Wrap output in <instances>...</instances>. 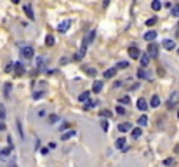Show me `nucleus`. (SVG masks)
Instances as JSON below:
<instances>
[{"mask_svg": "<svg viewBox=\"0 0 179 167\" xmlns=\"http://www.w3.org/2000/svg\"><path fill=\"white\" fill-rule=\"evenodd\" d=\"M146 54L150 56V59H155V58H158V54H160V47H158L155 42H150V44H148V49H146Z\"/></svg>", "mask_w": 179, "mask_h": 167, "instance_id": "f257e3e1", "label": "nucleus"}, {"mask_svg": "<svg viewBox=\"0 0 179 167\" xmlns=\"http://www.w3.org/2000/svg\"><path fill=\"white\" fill-rule=\"evenodd\" d=\"M94 38H96V30H91V31L84 37V40H82V51H87V47L92 44Z\"/></svg>", "mask_w": 179, "mask_h": 167, "instance_id": "f03ea898", "label": "nucleus"}, {"mask_svg": "<svg viewBox=\"0 0 179 167\" xmlns=\"http://www.w3.org/2000/svg\"><path fill=\"white\" fill-rule=\"evenodd\" d=\"M21 56H23L24 59H31V58L35 56V49H33L31 45H24V47H21Z\"/></svg>", "mask_w": 179, "mask_h": 167, "instance_id": "7ed1b4c3", "label": "nucleus"}, {"mask_svg": "<svg viewBox=\"0 0 179 167\" xmlns=\"http://www.w3.org/2000/svg\"><path fill=\"white\" fill-rule=\"evenodd\" d=\"M178 103H179V92H172L171 98H169V101H167V108L172 110V108L178 106Z\"/></svg>", "mask_w": 179, "mask_h": 167, "instance_id": "20e7f679", "label": "nucleus"}, {"mask_svg": "<svg viewBox=\"0 0 179 167\" xmlns=\"http://www.w3.org/2000/svg\"><path fill=\"white\" fill-rule=\"evenodd\" d=\"M127 54H129L131 59H139V58H141V51H139L138 47H134V45H131V47L127 49Z\"/></svg>", "mask_w": 179, "mask_h": 167, "instance_id": "39448f33", "label": "nucleus"}, {"mask_svg": "<svg viewBox=\"0 0 179 167\" xmlns=\"http://www.w3.org/2000/svg\"><path fill=\"white\" fill-rule=\"evenodd\" d=\"M23 10H24V14H26V17H28L30 21H35V12H33V7H31L30 3H26V5L23 7Z\"/></svg>", "mask_w": 179, "mask_h": 167, "instance_id": "423d86ee", "label": "nucleus"}, {"mask_svg": "<svg viewBox=\"0 0 179 167\" xmlns=\"http://www.w3.org/2000/svg\"><path fill=\"white\" fill-rule=\"evenodd\" d=\"M70 26H71V19H66V21L59 23V26H57V31H59V33H66V31L70 30Z\"/></svg>", "mask_w": 179, "mask_h": 167, "instance_id": "0eeeda50", "label": "nucleus"}, {"mask_svg": "<svg viewBox=\"0 0 179 167\" xmlns=\"http://www.w3.org/2000/svg\"><path fill=\"white\" fill-rule=\"evenodd\" d=\"M143 38H144V40L150 44V42H153V40L157 38V31H155V30H148V31L143 35Z\"/></svg>", "mask_w": 179, "mask_h": 167, "instance_id": "6e6552de", "label": "nucleus"}, {"mask_svg": "<svg viewBox=\"0 0 179 167\" xmlns=\"http://www.w3.org/2000/svg\"><path fill=\"white\" fill-rule=\"evenodd\" d=\"M162 45H164V49H165V51H174V49H176V42H174L172 38H165Z\"/></svg>", "mask_w": 179, "mask_h": 167, "instance_id": "1a4fd4ad", "label": "nucleus"}, {"mask_svg": "<svg viewBox=\"0 0 179 167\" xmlns=\"http://www.w3.org/2000/svg\"><path fill=\"white\" fill-rule=\"evenodd\" d=\"M136 106H138L141 112H146V110H148V101H146L144 98H139L138 103H136Z\"/></svg>", "mask_w": 179, "mask_h": 167, "instance_id": "9d476101", "label": "nucleus"}, {"mask_svg": "<svg viewBox=\"0 0 179 167\" xmlns=\"http://www.w3.org/2000/svg\"><path fill=\"white\" fill-rule=\"evenodd\" d=\"M14 73H16V77H21V75L24 73V66H23V63H14Z\"/></svg>", "mask_w": 179, "mask_h": 167, "instance_id": "9b49d317", "label": "nucleus"}, {"mask_svg": "<svg viewBox=\"0 0 179 167\" xmlns=\"http://www.w3.org/2000/svg\"><path fill=\"white\" fill-rule=\"evenodd\" d=\"M118 131L124 134V132H129V131H132V124L131 122H124V124H120L118 125Z\"/></svg>", "mask_w": 179, "mask_h": 167, "instance_id": "f8f14e48", "label": "nucleus"}, {"mask_svg": "<svg viewBox=\"0 0 179 167\" xmlns=\"http://www.w3.org/2000/svg\"><path fill=\"white\" fill-rule=\"evenodd\" d=\"M138 78H141V80H148V78H150V73H148L144 68H139V70H138Z\"/></svg>", "mask_w": 179, "mask_h": 167, "instance_id": "ddd939ff", "label": "nucleus"}, {"mask_svg": "<svg viewBox=\"0 0 179 167\" xmlns=\"http://www.w3.org/2000/svg\"><path fill=\"white\" fill-rule=\"evenodd\" d=\"M103 91V82L101 80H94V84H92V92H101Z\"/></svg>", "mask_w": 179, "mask_h": 167, "instance_id": "4468645a", "label": "nucleus"}, {"mask_svg": "<svg viewBox=\"0 0 179 167\" xmlns=\"http://www.w3.org/2000/svg\"><path fill=\"white\" fill-rule=\"evenodd\" d=\"M117 71H118L117 68H110V70H106V71L103 73V77H104V78H113V77L117 75Z\"/></svg>", "mask_w": 179, "mask_h": 167, "instance_id": "2eb2a0df", "label": "nucleus"}, {"mask_svg": "<svg viewBox=\"0 0 179 167\" xmlns=\"http://www.w3.org/2000/svg\"><path fill=\"white\" fill-rule=\"evenodd\" d=\"M89 98H91V92H89V91H84V92H80L78 101H80V103H87V101H89Z\"/></svg>", "mask_w": 179, "mask_h": 167, "instance_id": "dca6fc26", "label": "nucleus"}, {"mask_svg": "<svg viewBox=\"0 0 179 167\" xmlns=\"http://www.w3.org/2000/svg\"><path fill=\"white\" fill-rule=\"evenodd\" d=\"M125 143H127V139L122 136V138H118V139L115 141V146H117L118 150H124V148H125Z\"/></svg>", "mask_w": 179, "mask_h": 167, "instance_id": "f3484780", "label": "nucleus"}, {"mask_svg": "<svg viewBox=\"0 0 179 167\" xmlns=\"http://www.w3.org/2000/svg\"><path fill=\"white\" fill-rule=\"evenodd\" d=\"M131 136H132L134 139L141 138V136H143V129H141V127H136V129H132V131H131Z\"/></svg>", "mask_w": 179, "mask_h": 167, "instance_id": "a211bd4d", "label": "nucleus"}, {"mask_svg": "<svg viewBox=\"0 0 179 167\" xmlns=\"http://www.w3.org/2000/svg\"><path fill=\"white\" fill-rule=\"evenodd\" d=\"M139 61H141V66L144 68V66H148V64H150V56H148V54H141Z\"/></svg>", "mask_w": 179, "mask_h": 167, "instance_id": "6ab92c4d", "label": "nucleus"}, {"mask_svg": "<svg viewBox=\"0 0 179 167\" xmlns=\"http://www.w3.org/2000/svg\"><path fill=\"white\" fill-rule=\"evenodd\" d=\"M111 115H113L111 110H101V112H99V117H101V118H108V120H110Z\"/></svg>", "mask_w": 179, "mask_h": 167, "instance_id": "aec40b11", "label": "nucleus"}, {"mask_svg": "<svg viewBox=\"0 0 179 167\" xmlns=\"http://www.w3.org/2000/svg\"><path fill=\"white\" fill-rule=\"evenodd\" d=\"M16 127H17V132H19V138H21V139L24 141V131H23V125H21V120H19V118L16 120Z\"/></svg>", "mask_w": 179, "mask_h": 167, "instance_id": "412c9836", "label": "nucleus"}, {"mask_svg": "<svg viewBox=\"0 0 179 167\" xmlns=\"http://www.w3.org/2000/svg\"><path fill=\"white\" fill-rule=\"evenodd\" d=\"M150 105H151V108H158V106H160V98H158V96H151Z\"/></svg>", "mask_w": 179, "mask_h": 167, "instance_id": "4be33fe9", "label": "nucleus"}, {"mask_svg": "<svg viewBox=\"0 0 179 167\" xmlns=\"http://www.w3.org/2000/svg\"><path fill=\"white\" fill-rule=\"evenodd\" d=\"M138 125H139V127H144V125H148V117H146V115H141V117L138 118Z\"/></svg>", "mask_w": 179, "mask_h": 167, "instance_id": "5701e85b", "label": "nucleus"}, {"mask_svg": "<svg viewBox=\"0 0 179 167\" xmlns=\"http://www.w3.org/2000/svg\"><path fill=\"white\" fill-rule=\"evenodd\" d=\"M151 9H153L155 12H158V10L162 9V2H160V0H153V2H151Z\"/></svg>", "mask_w": 179, "mask_h": 167, "instance_id": "b1692460", "label": "nucleus"}, {"mask_svg": "<svg viewBox=\"0 0 179 167\" xmlns=\"http://www.w3.org/2000/svg\"><path fill=\"white\" fill-rule=\"evenodd\" d=\"M157 23H158V17H157V16H153V17H150V19H146V26H148V28H151V26H155Z\"/></svg>", "mask_w": 179, "mask_h": 167, "instance_id": "393cba45", "label": "nucleus"}, {"mask_svg": "<svg viewBox=\"0 0 179 167\" xmlns=\"http://www.w3.org/2000/svg\"><path fill=\"white\" fill-rule=\"evenodd\" d=\"M54 44H56V38H54L52 35H47V37H45V45H47V47H52Z\"/></svg>", "mask_w": 179, "mask_h": 167, "instance_id": "a878e982", "label": "nucleus"}, {"mask_svg": "<svg viewBox=\"0 0 179 167\" xmlns=\"http://www.w3.org/2000/svg\"><path fill=\"white\" fill-rule=\"evenodd\" d=\"M84 56H85V51H82V49H80V51L73 56V61H82V59H84Z\"/></svg>", "mask_w": 179, "mask_h": 167, "instance_id": "bb28decb", "label": "nucleus"}, {"mask_svg": "<svg viewBox=\"0 0 179 167\" xmlns=\"http://www.w3.org/2000/svg\"><path fill=\"white\" fill-rule=\"evenodd\" d=\"M84 70H85V73H87L89 77H96V73H97V71H96V70H94L92 66H85Z\"/></svg>", "mask_w": 179, "mask_h": 167, "instance_id": "cd10ccee", "label": "nucleus"}, {"mask_svg": "<svg viewBox=\"0 0 179 167\" xmlns=\"http://www.w3.org/2000/svg\"><path fill=\"white\" fill-rule=\"evenodd\" d=\"M10 91H12V85H10V84L7 82V84L3 85V96H5V98H9V94H10Z\"/></svg>", "mask_w": 179, "mask_h": 167, "instance_id": "c85d7f7f", "label": "nucleus"}, {"mask_svg": "<svg viewBox=\"0 0 179 167\" xmlns=\"http://www.w3.org/2000/svg\"><path fill=\"white\" fill-rule=\"evenodd\" d=\"M73 136H77V132H75V131H68V132H64V134H63V138H61V139H63V141H66V139H70V138H73Z\"/></svg>", "mask_w": 179, "mask_h": 167, "instance_id": "c756f323", "label": "nucleus"}, {"mask_svg": "<svg viewBox=\"0 0 179 167\" xmlns=\"http://www.w3.org/2000/svg\"><path fill=\"white\" fill-rule=\"evenodd\" d=\"M131 103V98L129 96H122V98H118V105H129Z\"/></svg>", "mask_w": 179, "mask_h": 167, "instance_id": "7c9ffc66", "label": "nucleus"}, {"mask_svg": "<svg viewBox=\"0 0 179 167\" xmlns=\"http://www.w3.org/2000/svg\"><path fill=\"white\" fill-rule=\"evenodd\" d=\"M101 129H103L104 132H108V129H110V125H108V120H106V118H103V120H101Z\"/></svg>", "mask_w": 179, "mask_h": 167, "instance_id": "2f4dec72", "label": "nucleus"}, {"mask_svg": "<svg viewBox=\"0 0 179 167\" xmlns=\"http://www.w3.org/2000/svg\"><path fill=\"white\" fill-rule=\"evenodd\" d=\"M171 14H172L174 17H179V3H176V5L172 7V10H171Z\"/></svg>", "mask_w": 179, "mask_h": 167, "instance_id": "473e14b6", "label": "nucleus"}, {"mask_svg": "<svg viewBox=\"0 0 179 167\" xmlns=\"http://www.w3.org/2000/svg\"><path fill=\"white\" fill-rule=\"evenodd\" d=\"M94 106H97V101H91V99H89V101L85 103V110H89V108H94Z\"/></svg>", "mask_w": 179, "mask_h": 167, "instance_id": "72a5a7b5", "label": "nucleus"}, {"mask_svg": "<svg viewBox=\"0 0 179 167\" xmlns=\"http://www.w3.org/2000/svg\"><path fill=\"white\" fill-rule=\"evenodd\" d=\"M115 112H117V113H118V115H125V113H127V110H125V108H124V106H122V105H118V106H117V110H115Z\"/></svg>", "mask_w": 179, "mask_h": 167, "instance_id": "f704fd0d", "label": "nucleus"}, {"mask_svg": "<svg viewBox=\"0 0 179 167\" xmlns=\"http://www.w3.org/2000/svg\"><path fill=\"white\" fill-rule=\"evenodd\" d=\"M66 129H71V124H70V122H63V124L59 125V131H66Z\"/></svg>", "mask_w": 179, "mask_h": 167, "instance_id": "c9c22d12", "label": "nucleus"}, {"mask_svg": "<svg viewBox=\"0 0 179 167\" xmlns=\"http://www.w3.org/2000/svg\"><path fill=\"white\" fill-rule=\"evenodd\" d=\"M45 94V91H38V92H35L33 94V99H42V96Z\"/></svg>", "mask_w": 179, "mask_h": 167, "instance_id": "e433bc0d", "label": "nucleus"}, {"mask_svg": "<svg viewBox=\"0 0 179 167\" xmlns=\"http://www.w3.org/2000/svg\"><path fill=\"white\" fill-rule=\"evenodd\" d=\"M5 115H7V113H5V106H3V105H0V120H3V118H5Z\"/></svg>", "mask_w": 179, "mask_h": 167, "instance_id": "4c0bfd02", "label": "nucleus"}, {"mask_svg": "<svg viewBox=\"0 0 179 167\" xmlns=\"http://www.w3.org/2000/svg\"><path fill=\"white\" fill-rule=\"evenodd\" d=\"M129 66V63H125V61H120L118 64H117V70H122V68H127Z\"/></svg>", "mask_w": 179, "mask_h": 167, "instance_id": "58836bf2", "label": "nucleus"}, {"mask_svg": "<svg viewBox=\"0 0 179 167\" xmlns=\"http://www.w3.org/2000/svg\"><path fill=\"white\" fill-rule=\"evenodd\" d=\"M162 164H164V166H165V167L172 166V164H174V159H165V160H164V162H162Z\"/></svg>", "mask_w": 179, "mask_h": 167, "instance_id": "ea45409f", "label": "nucleus"}, {"mask_svg": "<svg viewBox=\"0 0 179 167\" xmlns=\"http://www.w3.org/2000/svg\"><path fill=\"white\" fill-rule=\"evenodd\" d=\"M57 120H59L57 115H50V117H49V122H50V124H54V122H57Z\"/></svg>", "mask_w": 179, "mask_h": 167, "instance_id": "a19ab883", "label": "nucleus"}, {"mask_svg": "<svg viewBox=\"0 0 179 167\" xmlns=\"http://www.w3.org/2000/svg\"><path fill=\"white\" fill-rule=\"evenodd\" d=\"M12 70H14V63H10V64H7V66H5V71H7V73H10Z\"/></svg>", "mask_w": 179, "mask_h": 167, "instance_id": "79ce46f5", "label": "nucleus"}, {"mask_svg": "<svg viewBox=\"0 0 179 167\" xmlns=\"http://www.w3.org/2000/svg\"><path fill=\"white\" fill-rule=\"evenodd\" d=\"M7 145H9V146H10V148H14V143H12V138H10V136H9V138H7Z\"/></svg>", "mask_w": 179, "mask_h": 167, "instance_id": "37998d69", "label": "nucleus"}, {"mask_svg": "<svg viewBox=\"0 0 179 167\" xmlns=\"http://www.w3.org/2000/svg\"><path fill=\"white\" fill-rule=\"evenodd\" d=\"M129 89H131V91H136V89H139V84H138V82H136V84H134V85H131V87H129Z\"/></svg>", "mask_w": 179, "mask_h": 167, "instance_id": "c03bdc74", "label": "nucleus"}, {"mask_svg": "<svg viewBox=\"0 0 179 167\" xmlns=\"http://www.w3.org/2000/svg\"><path fill=\"white\" fill-rule=\"evenodd\" d=\"M40 153H42V155H49V148H42Z\"/></svg>", "mask_w": 179, "mask_h": 167, "instance_id": "a18cd8bd", "label": "nucleus"}, {"mask_svg": "<svg viewBox=\"0 0 179 167\" xmlns=\"http://www.w3.org/2000/svg\"><path fill=\"white\" fill-rule=\"evenodd\" d=\"M158 75L164 77V75H165V70H164V68H158Z\"/></svg>", "mask_w": 179, "mask_h": 167, "instance_id": "49530a36", "label": "nucleus"}, {"mask_svg": "<svg viewBox=\"0 0 179 167\" xmlns=\"http://www.w3.org/2000/svg\"><path fill=\"white\" fill-rule=\"evenodd\" d=\"M0 131H5V124H3V120H0Z\"/></svg>", "mask_w": 179, "mask_h": 167, "instance_id": "de8ad7c7", "label": "nucleus"}, {"mask_svg": "<svg viewBox=\"0 0 179 167\" xmlns=\"http://www.w3.org/2000/svg\"><path fill=\"white\" fill-rule=\"evenodd\" d=\"M59 63H61V64H66V63H68V59H66V58H61V61H59Z\"/></svg>", "mask_w": 179, "mask_h": 167, "instance_id": "09e8293b", "label": "nucleus"}, {"mask_svg": "<svg viewBox=\"0 0 179 167\" xmlns=\"http://www.w3.org/2000/svg\"><path fill=\"white\" fill-rule=\"evenodd\" d=\"M38 117H45V110H40V112H38Z\"/></svg>", "mask_w": 179, "mask_h": 167, "instance_id": "8fccbe9b", "label": "nucleus"}, {"mask_svg": "<svg viewBox=\"0 0 179 167\" xmlns=\"http://www.w3.org/2000/svg\"><path fill=\"white\" fill-rule=\"evenodd\" d=\"M108 5H110V0H104V2H103V7H104V9H106V7H108Z\"/></svg>", "mask_w": 179, "mask_h": 167, "instance_id": "3c124183", "label": "nucleus"}, {"mask_svg": "<svg viewBox=\"0 0 179 167\" xmlns=\"http://www.w3.org/2000/svg\"><path fill=\"white\" fill-rule=\"evenodd\" d=\"M10 2H12V3H19L21 0H10Z\"/></svg>", "mask_w": 179, "mask_h": 167, "instance_id": "603ef678", "label": "nucleus"}, {"mask_svg": "<svg viewBox=\"0 0 179 167\" xmlns=\"http://www.w3.org/2000/svg\"><path fill=\"white\" fill-rule=\"evenodd\" d=\"M178 118H179V110H178Z\"/></svg>", "mask_w": 179, "mask_h": 167, "instance_id": "864d4df0", "label": "nucleus"}, {"mask_svg": "<svg viewBox=\"0 0 179 167\" xmlns=\"http://www.w3.org/2000/svg\"><path fill=\"white\" fill-rule=\"evenodd\" d=\"M178 37H179V30H178Z\"/></svg>", "mask_w": 179, "mask_h": 167, "instance_id": "5fc2aeb1", "label": "nucleus"}, {"mask_svg": "<svg viewBox=\"0 0 179 167\" xmlns=\"http://www.w3.org/2000/svg\"><path fill=\"white\" fill-rule=\"evenodd\" d=\"M178 56H179V49H178Z\"/></svg>", "mask_w": 179, "mask_h": 167, "instance_id": "6e6d98bb", "label": "nucleus"}]
</instances>
